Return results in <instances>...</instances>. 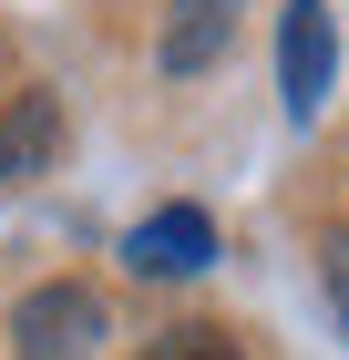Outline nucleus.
<instances>
[{"instance_id": "7ed1b4c3", "label": "nucleus", "mask_w": 349, "mask_h": 360, "mask_svg": "<svg viewBox=\"0 0 349 360\" xmlns=\"http://www.w3.org/2000/svg\"><path fill=\"white\" fill-rule=\"evenodd\" d=\"M206 257H216L206 206H164V217H144L134 237H124V268H134V278H195Z\"/></svg>"}, {"instance_id": "f03ea898", "label": "nucleus", "mask_w": 349, "mask_h": 360, "mask_svg": "<svg viewBox=\"0 0 349 360\" xmlns=\"http://www.w3.org/2000/svg\"><path fill=\"white\" fill-rule=\"evenodd\" d=\"M277 72H288V113L308 124V113L329 103V72H339V31H329L319 0H288V21H277Z\"/></svg>"}, {"instance_id": "20e7f679", "label": "nucleus", "mask_w": 349, "mask_h": 360, "mask_svg": "<svg viewBox=\"0 0 349 360\" xmlns=\"http://www.w3.org/2000/svg\"><path fill=\"white\" fill-rule=\"evenodd\" d=\"M52 155H62V103L52 93H21V103L0 113V186H31Z\"/></svg>"}, {"instance_id": "f257e3e1", "label": "nucleus", "mask_w": 349, "mask_h": 360, "mask_svg": "<svg viewBox=\"0 0 349 360\" xmlns=\"http://www.w3.org/2000/svg\"><path fill=\"white\" fill-rule=\"evenodd\" d=\"M103 340H113V319L82 278H52V288H31L11 309V350L21 360H103Z\"/></svg>"}, {"instance_id": "39448f33", "label": "nucleus", "mask_w": 349, "mask_h": 360, "mask_svg": "<svg viewBox=\"0 0 349 360\" xmlns=\"http://www.w3.org/2000/svg\"><path fill=\"white\" fill-rule=\"evenodd\" d=\"M226 31H237V0H175V21H164V72H206L226 52Z\"/></svg>"}, {"instance_id": "0eeeda50", "label": "nucleus", "mask_w": 349, "mask_h": 360, "mask_svg": "<svg viewBox=\"0 0 349 360\" xmlns=\"http://www.w3.org/2000/svg\"><path fill=\"white\" fill-rule=\"evenodd\" d=\"M319 278H329V299H339V319H349V237H329V248H319Z\"/></svg>"}, {"instance_id": "423d86ee", "label": "nucleus", "mask_w": 349, "mask_h": 360, "mask_svg": "<svg viewBox=\"0 0 349 360\" xmlns=\"http://www.w3.org/2000/svg\"><path fill=\"white\" fill-rule=\"evenodd\" d=\"M144 360H237V340L226 330H164V340H144Z\"/></svg>"}]
</instances>
